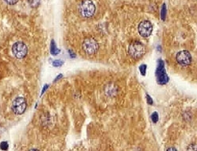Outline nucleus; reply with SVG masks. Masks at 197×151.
Segmentation results:
<instances>
[{"label": "nucleus", "instance_id": "f257e3e1", "mask_svg": "<svg viewBox=\"0 0 197 151\" xmlns=\"http://www.w3.org/2000/svg\"><path fill=\"white\" fill-rule=\"evenodd\" d=\"M128 52L130 56L133 59L141 58V56L145 54V47L143 44L138 41H132L128 48Z\"/></svg>", "mask_w": 197, "mask_h": 151}, {"label": "nucleus", "instance_id": "f03ea898", "mask_svg": "<svg viewBox=\"0 0 197 151\" xmlns=\"http://www.w3.org/2000/svg\"><path fill=\"white\" fill-rule=\"evenodd\" d=\"M96 5L92 0H84L82 1L79 7L80 14L84 18H91L96 13Z\"/></svg>", "mask_w": 197, "mask_h": 151}, {"label": "nucleus", "instance_id": "7ed1b4c3", "mask_svg": "<svg viewBox=\"0 0 197 151\" xmlns=\"http://www.w3.org/2000/svg\"><path fill=\"white\" fill-rule=\"evenodd\" d=\"M156 77H157V83L161 85L165 84L169 81V77L165 72V63L162 60H158V65L156 70Z\"/></svg>", "mask_w": 197, "mask_h": 151}, {"label": "nucleus", "instance_id": "20e7f679", "mask_svg": "<svg viewBox=\"0 0 197 151\" xmlns=\"http://www.w3.org/2000/svg\"><path fill=\"white\" fill-rule=\"evenodd\" d=\"M82 49L87 54H95L99 49V44L95 39L86 38L82 43Z\"/></svg>", "mask_w": 197, "mask_h": 151}, {"label": "nucleus", "instance_id": "39448f33", "mask_svg": "<svg viewBox=\"0 0 197 151\" xmlns=\"http://www.w3.org/2000/svg\"><path fill=\"white\" fill-rule=\"evenodd\" d=\"M28 49L24 42L17 41L12 46V53L17 59H22L27 54Z\"/></svg>", "mask_w": 197, "mask_h": 151}, {"label": "nucleus", "instance_id": "423d86ee", "mask_svg": "<svg viewBox=\"0 0 197 151\" xmlns=\"http://www.w3.org/2000/svg\"><path fill=\"white\" fill-rule=\"evenodd\" d=\"M176 60L180 65L183 67H187L191 65L192 61L191 53L188 50L180 51L176 56Z\"/></svg>", "mask_w": 197, "mask_h": 151}, {"label": "nucleus", "instance_id": "0eeeda50", "mask_svg": "<svg viewBox=\"0 0 197 151\" xmlns=\"http://www.w3.org/2000/svg\"><path fill=\"white\" fill-rule=\"evenodd\" d=\"M26 99L23 97H18L13 101L12 103V111L16 115H22L26 111Z\"/></svg>", "mask_w": 197, "mask_h": 151}, {"label": "nucleus", "instance_id": "6e6552de", "mask_svg": "<svg viewBox=\"0 0 197 151\" xmlns=\"http://www.w3.org/2000/svg\"><path fill=\"white\" fill-rule=\"evenodd\" d=\"M137 30L142 38H148L153 32V25L149 21L144 20L139 23Z\"/></svg>", "mask_w": 197, "mask_h": 151}, {"label": "nucleus", "instance_id": "1a4fd4ad", "mask_svg": "<svg viewBox=\"0 0 197 151\" xmlns=\"http://www.w3.org/2000/svg\"><path fill=\"white\" fill-rule=\"evenodd\" d=\"M60 52V50L59 49H57L56 45V43L54 41V40H52L51 41V45H50V52L53 55H57L59 54Z\"/></svg>", "mask_w": 197, "mask_h": 151}, {"label": "nucleus", "instance_id": "9d476101", "mask_svg": "<svg viewBox=\"0 0 197 151\" xmlns=\"http://www.w3.org/2000/svg\"><path fill=\"white\" fill-rule=\"evenodd\" d=\"M161 18L162 21H165V18H166V6H165V3H164L163 6H162V8H161Z\"/></svg>", "mask_w": 197, "mask_h": 151}, {"label": "nucleus", "instance_id": "9b49d317", "mask_svg": "<svg viewBox=\"0 0 197 151\" xmlns=\"http://www.w3.org/2000/svg\"><path fill=\"white\" fill-rule=\"evenodd\" d=\"M146 69H147V66L145 65H144V64L139 67L140 73H141V74L142 75L143 77H145V74H146Z\"/></svg>", "mask_w": 197, "mask_h": 151}, {"label": "nucleus", "instance_id": "f8f14e48", "mask_svg": "<svg viewBox=\"0 0 197 151\" xmlns=\"http://www.w3.org/2000/svg\"><path fill=\"white\" fill-rule=\"evenodd\" d=\"M29 3L33 7H37L40 3V0H28Z\"/></svg>", "mask_w": 197, "mask_h": 151}, {"label": "nucleus", "instance_id": "ddd939ff", "mask_svg": "<svg viewBox=\"0 0 197 151\" xmlns=\"http://www.w3.org/2000/svg\"><path fill=\"white\" fill-rule=\"evenodd\" d=\"M62 65H64V61H62L61 60H55L53 61V65L54 67H60Z\"/></svg>", "mask_w": 197, "mask_h": 151}, {"label": "nucleus", "instance_id": "4468645a", "mask_svg": "<svg viewBox=\"0 0 197 151\" xmlns=\"http://www.w3.org/2000/svg\"><path fill=\"white\" fill-rule=\"evenodd\" d=\"M151 119H152V121H153V123H156L158 121V119H159V116H158V114H157V112H153V114H152L151 115Z\"/></svg>", "mask_w": 197, "mask_h": 151}, {"label": "nucleus", "instance_id": "2eb2a0df", "mask_svg": "<svg viewBox=\"0 0 197 151\" xmlns=\"http://www.w3.org/2000/svg\"><path fill=\"white\" fill-rule=\"evenodd\" d=\"M9 145L8 143L6 142H2L0 143V148L3 150H6V149H8Z\"/></svg>", "mask_w": 197, "mask_h": 151}, {"label": "nucleus", "instance_id": "dca6fc26", "mask_svg": "<svg viewBox=\"0 0 197 151\" xmlns=\"http://www.w3.org/2000/svg\"><path fill=\"white\" fill-rule=\"evenodd\" d=\"M18 0H4V2L9 5H14L18 2Z\"/></svg>", "mask_w": 197, "mask_h": 151}, {"label": "nucleus", "instance_id": "f3484780", "mask_svg": "<svg viewBox=\"0 0 197 151\" xmlns=\"http://www.w3.org/2000/svg\"><path fill=\"white\" fill-rule=\"evenodd\" d=\"M146 101H147V103H149V105H153V100L152 99V98L149 96V95H146Z\"/></svg>", "mask_w": 197, "mask_h": 151}, {"label": "nucleus", "instance_id": "a211bd4d", "mask_svg": "<svg viewBox=\"0 0 197 151\" xmlns=\"http://www.w3.org/2000/svg\"><path fill=\"white\" fill-rule=\"evenodd\" d=\"M68 53H69L70 56H71L72 58H75V57H76V54H75V53H74L72 50L68 51Z\"/></svg>", "mask_w": 197, "mask_h": 151}, {"label": "nucleus", "instance_id": "6ab92c4d", "mask_svg": "<svg viewBox=\"0 0 197 151\" xmlns=\"http://www.w3.org/2000/svg\"><path fill=\"white\" fill-rule=\"evenodd\" d=\"M49 88V85L48 84H46L44 86V88H43V90H42V95H43V94H44V92H46V90H47V88Z\"/></svg>", "mask_w": 197, "mask_h": 151}, {"label": "nucleus", "instance_id": "aec40b11", "mask_svg": "<svg viewBox=\"0 0 197 151\" xmlns=\"http://www.w3.org/2000/svg\"><path fill=\"white\" fill-rule=\"evenodd\" d=\"M62 77H63V75H62V74H60L59 76H57V78L55 79V80H54V82H57V81L58 80H59V79L61 78Z\"/></svg>", "mask_w": 197, "mask_h": 151}, {"label": "nucleus", "instance_id": "412c9836", "mask_svg": "<svg viewBox=\"0 0 197 151\" xmlns=\"http://www.w3.org/2000/svg\"><path fill=\"white\" fill-rule=\"evenodd\" d=\"M167 150H175V151H177V149H175V148H169V149H168Z\"/></svg>", "mask_w": 197, "mask_h": 151}]
</instances>
